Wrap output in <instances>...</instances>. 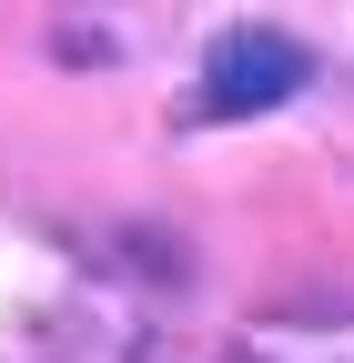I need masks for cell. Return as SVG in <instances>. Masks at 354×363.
Masks as SVG:
<instances>
[{
  "label": "cell",
  "mask_w": 354,
  "mask_h": 363,
  "mask_svg": "<svg viewBox=\"0 0 354 363\" xmlns=\"http://www.w3.org/2000/svg\"><path fill=\"white\" fill-rule=\"evenodd\" d=\"M314 81V51H304L294 30H223L203 61V111L213 121H243V111H274L294 91Z\"/></svg>",
  "instance_id": "6da1fadb"
}]
</instances>
